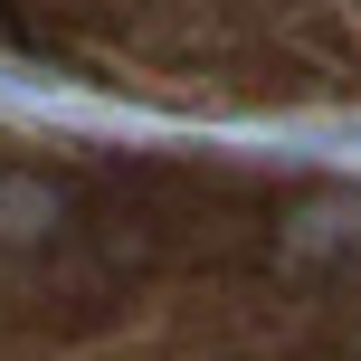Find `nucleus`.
Here are the masks:
<instances>
[{
    "label": "nucleus",
    "instance_id": "nucleus-1",
    "mask_svg": "<svg viewBox=\"0 0 361 361\" xmlns=\"http://www.w3.org/2000/svg\"><path fill=\"white\" fill-rule=\"evenodd\" d=\"M361 105V0H0V361H361V180L190 124Z\"/></svg>",
    "mask_w": 361,
    "mask_h": 361
}]
</instances>
